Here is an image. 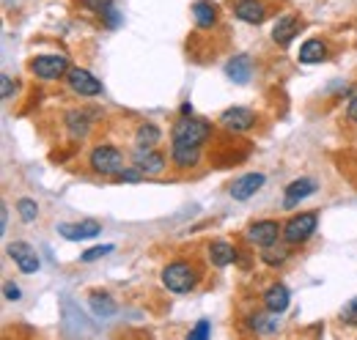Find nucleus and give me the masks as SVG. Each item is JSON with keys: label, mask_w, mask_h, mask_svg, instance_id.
<instances>
[{"label": "nucleus", "mask_w": 357, "mask_h": 340, "mask_svg": "<svg viewBox=\"0 0 357 340\" xmlns=\"http://www.w3.org/2000/svg\"><path fill=\"white\" fill-rule=\"evenodd\" d=\"M212 124L206 118H198V116H181L176 124L171 127V137H181V140H190V143H209L212 140Z\"/></svg>", "instance_id": "39448f33"}, {"label": "nucleus", "mask_w": 357, "mask_h": 340, "mask_svg": "<svg viewBox=\"0 0 357 340\" xmlns=\"http://www.w3.org/2000/svg\"><path fill=\"white\" fill-rule=\"evenodd\" d=\"M3 297L8 299V302H17V299H20V288H17L14 283H6V286H3Z\"/></svg>", "instance_id": "72a5a7b5"}, {"label": "nucleus", "mask_w": 357, "mask_h": 340, "mask_svg": "<svg viewBox=\"0 0 357 340\" xmlns=\"http://www.w3.org/2000/svg\"><path fill=\"white\" fill-rule=\"evenodd\" d=\"M132 165L143 170L146 176H160V173H165V168H168V157L162 151H157L154 146L151 148L137 146L132 151Z\"/></svg>", "instance_id": "9b49d317"}, {"label": "nucleus", "mask_w": 357, "mask_h": 340, "mask_svg": "<svg viewBox=\"0 0 357 340\" xmlns=\"http://www.w3.org/2000/svg\"><path fill=\"white\" fill-rule=\"evenodd\" d=\"M201 157H204V146L190 143V140H181V137H171V162L178 170L198 168Z\"/></svg>", "instance_id": "6e6552de"}, {"label": "nucleus", "mask_w": 357, "mask_h": 340, "mask_svg": "<svg viewBox=\"0 0 357 340\" xmlns=\"http://www.w3.org/2000/svg\"><path fill=\"white\" fill-rule=\"evenodd\" d=\"M327 55H330V47H327V42H321V39H308V42L300 47V63H305V66L327 61Z\"/></svg>", "instance_id": "412c9836"}, {"label": "nucleus", "mask_w": 357, "mask_h": 340, "mask_svg": "<svg viewBox=\"0 0 357 340\" xmlns=\"http://www.w3.org/2000/svg\"><path fill=\"white\" fill-rule=\"evenodd\" d=\"M11 93H14L11 77H8V75H3V77H0V96H3V99H11Z\"/></svg>", "instance_id": "473e14b6"}, {"label": "nucleus", "mask_w": 357, "mask_h": 340, "mask_svg": "<svg viewBox=\"0 0 357 340\" xmlns=\"http://www.w3.org/2000/svg\"><path fill=\"white\" fill-rule=\"evenodd\" d=\"M0 219H3V225H0V231L6 233V225H8V206L3 203V209H0Z\"/></svg>", "instance_id": "c9c22d12"}, {"label": "nucleus", "mask_w": 357, "mask_h": 340, "mask_svg": "<svg viewBox=\"0 0 357 340\" xmlns=\"http://www.w3.org/2000/svg\"><path fill=\"white\" fill-rule=\"evenodd\" d=\"M58 233L66 239V242H86L102 233V222L96 219H83V222H61L58 225Z\"/></svg>", "instance_id": "2eb2a0df"}, {"label": "nucleus", "mask_w": 357, "mask_h": 340, "mask_svg": "<svg viewBox=\"0 0 357 340\" xmlns=\"http://www.w3.org/2000/svg\"><path fill=\"white\" fill-rule=\"evenodd\" d=\"M66 85H69L77 96H86V99L102 93V83L91 75L89 69H80V66H72V69H69V75H66Z\"/></svg>", "instance_id": "ddd939ff"}, {"label": "nucleus", "mask_w": 357, "mask_h": 340, "mask_svg": "<svg viewBox=\"0 0 357 340\" xmlns=\"http://www.w3.org/2000/svg\"><path fill=\"white\" fill-rule=\"evenodd\" d=\"M280 233H283V222H278V219H256L245 228V239L256 247H269V245L280 242Z\"/></svg>", "instance_id": "0eeeda50"}, {"label": "nucleus", "mask_w": 357, "mask_h": 340, "mask_svg": "<svg viewBox=\"0 0 357 340\" xmlns=\"http://www.w3.org/2000/svg\"><path fill=\"white\" fill-rule=\"evenodd\" d=\"M143 178H146V173H143L140 168H135V165L132 168H124L121 173L113 176L116 184H135V181H143Z\"/></svg>", "instance_id": "cd10ccee"}, {"label": "nucleus", "mask_w": 357, "mask_h": 340, "mask_svg": "<svg viewBox=\"0 0 357 340\" xmlns=\"http://www.w3.org/2000/svg\"><path fill=\"white\" fill-rule=\"evenodd\" d=\"M6 255L17 263V269H20L22 275H33V272H39V266H42L39 253H36L28 242H11V245L6 247Z\"/></svg>", "instance_id": "f8f14e48"}, {"label": "nucleus", "mask_w": 357, "mask_h": 340, "mask_svg": "<svg viewBox=\"0 0 357 340\" xmlns=\"http://www.w3.org/2000/svg\"><path fill=\"white\" fill-rule=\"evenodd\" d=\"M347 118L352 121V124H357V93L349 99V107H347Z\"/></svg>", "instance_id": "f704fd0d"}, {"label": "nucleus", "mask_w": 357, "mask_h": 340, "mask_svg": "<svg viewBox=\"0 0 357 340\" xmlns=\"http://www.w3.org/2000/svg\"><path fill=\"white\" fill-rule=\"evenodd\" d=\"M218 124L225 132H231V134H245V132H250V129L259 124V113L250 110V107H228V110L220 113Z\"/></svg>", "instance_id": "423d86ee"}, {"label": "nucleus", "mask_w": 357, "mask_h": 340, "mask_svg": "<svg viewBox=\"0 0 357 340\" xmlns=\"http://www.w3.org/2000/svg\"><path fill=\"white\" fill-rule=\"evenodd\" d=\"M116 247L113 245H102V247H91V250H86V253L80 255V261L83 263H91V261H99V258H105L107 253H113Z\"/></svg>", "instance_id": "c756f323"}, {"label": "nucleus", "mask_w": 357, "mask_h": 340, "mask_svg": "<svg viewBox=\"0 0 357 340\" xmlns=\"http://www.w3.org/2000/svg\"><path fill=\"white\" fill-rule=\"evenodd\" d=\"M231 14L245 25H261L269 20V6L264 0H236L231 3Z\"/></svg>", "instance_id": "1a4fd4ad"}, {"label": "nucleus", "mask_w": 357, "mask_h": 340, "mask_svg": "<svg viewBox=\"0 0 357 340\" xmlns=\"http://www.w3.org/2000/svg\"><path fill=\"white\" fill-rule=\"evenodd\" d=\"M236 255H239V250L231 242H225V239H215V242L206 245V261L212 266H218V269H225L228 263H234Z\"/></svg>", "instance_id": "6ab92c4d"}, {"label": "nucleus", "mask_w": 357, "mask_h": 340, "mask_svg": "<svg viewBox=\"0 0 357 340\" xmlns=\"http://www.w3.org/2000/svg\"><path fill=\"white\" fill-rule=\"evenodd\" d=\"M89 168L102 178H113L124 170V154L113 143H96L89 154Z\"/></svg>", "instance_id": "7ed1b4c3"}, {"label": "nucleus", "mask_w": 357, "mask_h": 340, "mask_svg": "<svg viewBox=\"0 0 357 340\" xmlns=\"http://www.w3.org/2000/svg\"><path fill=\"white\" fill-rule=\"evenodd\" d=\"M160 280L171 294H190V291H195L201 286L204 266L195 258H174V261H168L162 266Z\"/></svg>", "instance_id": "f257e3e1"}, {"label": "nucleus", "mask_w": 357, "mask_h": 340, "mask_svg": "<svg viewBox=\"0 0 357 340\" xmlns=\"http://www.w3.org/2000/svg\"><path fill=\"white\" fill-rule=\"evenodd\" d=\"M225 75L234 80V83H248L250 75H253V63L248 55H234L228 63H225Z\"/></svg>", "instance_id": "4be33fe9"}, {"label": "nucleus", "mask_w": 357, "mask_h": 340, "mask_svg": "<svg viewBox=\"0 0 357 340\" xmlns=\"http://www.w3.org/2000/svg\"><path fill=\"white\" fill-rule=\"evenodd\" d=\"M17 214H20L22 222H33L39 217V203L33 198H20L17 201Z\"/></svg>", "instance_id": "bb28decb"}, {"label": "nucleus", "mask_w": 357, "mask_h": 340, "mask_svg": "<svg viewBox=\"0 0 357 340\" xmlns=\"http://www.w3.org/2000/svg\"><path fill=\"white\" fill-rule=\"evenodd\" d=\"M63 127H66V134H69V140H86L91 132V118L89 113H83V110H69L66 113V118H63Z\"/></svg>", "instance_id": "aec40b11"}, {"label": "nucleus", "mask_w": 357, "mask_h": 340, "mask_svg": "<svg viewBox=\"0 0 357 340\" xmlns=\"http://www.w3.org/2000/svg\"><path fill=\"white\" fill-rule=\"evenodd\" d=\"M80 6L93 11V14H105L107 8H113V0H80Z\"/></svg>", "instance_id": "7c9ffc66"}, {"label": "nucleus", "mask_w": 357, "mask_h": 340, "mask_svg": "<svg viewBox=\"0 0 357 340\" xmlns=\"http://www.w3.org/2000/svg\"><path fill=\"white\" fill-rule=\"evenodd\" d=\"M259 258H261L264 266H283V263L291 258V250H289L286 242H283V245L275 242V245H269V247H261V255H259Z\"/></svg>", "instance_id": "5701e85b"}, {"label": "nucleus", "mask_w": 357, "mask_h": 340, "mask_svg": "<svg viewBox=\"0 0 357 340\" xmlns=\"http://www.w3.org/2000/svg\"><path fill=\"white\" fill-rule=\"evenodd\" d=\"M91 307H93V313L96 316H102V318H107V316H113L116 310H119V304L113 302V297L110 294H99V291H93L89 297Z\"/></svg>", "instance_id": "393cba45"}, {"label": "nucleus", "mask_w": 357, "mask_h": 340, "mask_svg": "<svg viewBox=\"0 0 357 340\" xmlns=\"http://www.w3.org/2000/svg\"><path fill=\"white\" fill-rule=\"evenodd\" d=\"M316 228H319V214L316 212L294 214V217H289L283 222L280 242H286L289 247H303V245H308L313 236H316Z\"/></svg>", "instance_id": "f03ea898"}, {"label": "nucleus", "mask_w": 357, "mask_h": 340, "mask_svg": "<svg viewBox=\"0 0 357 340\" xmlns=\"http://www.w3.org/2000/svg\"><path fill=\"white\" fill-rule=\"evenodd\" d=\"M261 304H264V310L275 313V316H280V313L289 310L291 294H289V288H286L283 283H272V286L264 288V294H261Z\"/></svg>", "instance_id": "f3484780"}, {"label": "nucleus", "mask_w": 357, "mask_h": 340, "mask_svg": "<svg viewBox=\"0 0 357 340\" xmlns=\"http://www.w3.org/2000/svg\"><path fill=\"white\" fill-rule=\"evenodd\" d=\"M264 181H267L264 173H245V176H239V178L231 181L228 195H231L234 201H250V198L264 187Z\"/></svg>", "instance_id": "4468645a"}, {"label": "nucleus", "mask_w": 357, "mask_h": 340, "mask_svg": "<svg viewBox=\"0 0 357 340\" xmlns=\"http://www.w3.org/2000/svg\"><path fill=\"white\" fill-rule=\"evenodd\" d=\"M181 116H192V105H190V102L181 105Z\"/></svg>", "instance_id": "e433bc0d"}, {"label": "nucleus", "mask_w": 357, "mask_h": 340, "mask_svg": "<svg viewBox=\"0 0 357 340\" xmlns=\"http://www.w3.org/2000/svg\"><path fill=\"white\" fill-rule=\"evenodd\" d=\"M275 318V313H269L267 310V316L264 313H253L250 318H248V327L253 330V332H272L275 327H278V321H272Z\"/></svg>", "instance_id": "a878e982"}, {"label": "nucleus", "mask_w": 357, "mask_h": 340, "mask_svg": "<svg viewBox=\"0 0 357 340\" xmlns=\"http://www.w3.org/2000/svg\"><path fill=\"white\" fill-rule=\"evenodd\" d=\"M190 14H192V22H195L198 31H212L220 22V8L212 0H195L190 6Z\"/></svg>", "instance_id": "dca6fc26"}, {"label": "nucleus", "mask_w": 357, "mask_h": 340, "mask_svg": "<svg viewBox=\"0 0 357 340\" xmlns=\"http://www.w3.org/2000/svg\"><path fill=\"white\" fill-rule=\"evenodd\" d=\"M341 324H347V327H357V297L349 299V302L344 304V310H341Z\"/></svg>", "instance_id": "c85d7f7f"}, {"label": "nucleus", "mask_w": 357, "mask_h": 340, "mask_svg": "<svg viewBox=\"0 0 357 340\" xmlns=\"http://www.w3.org/2000/svg\"><path fill=\"white\" fill-rule=\"evenodd\" d=\"M69 58L66 55H61V52H52V55H36V58H31L28 61V72L33 75V77H39V80H47V83H52V80H61V77H66L69 75Z\"/></svg>", "instance_id": "20e7f679"}, {"label": "nucleus", "mask_w": 357, "mask_h": 340, "mask_svg": "<svg viewBox=\"0 0 357 340\" xmlns=\"http://www.w3.org/2000/svg\"><path fill=\"white\" fill-rule=\"evenodd\" d=\"M190 340H204L209 338V321L206 318H201L198 324H195V330H190V335H187Z\"/></svg>", "instance_id": "2f4dec72"}, {"label": "nucleus", "mask_w": 357, "mask_h": 340, "mask_svg": "<svg viewBox=\"0 0 357 340\" xmlns=\"http://www.w3.org/2000/svg\"><path fill=\"white\" fill-rule=\"evenodd\" d=\"M300 31H303V20L297 14H280L272 22V33L269 36H272V42L278 44V47H289L300 36Z\"/></svg>", "instance_id": "9d476101"}, {"label": "nucleus", "mask_w": 357, "mask_h": 340, "mask_svg": "<svg viewBox=\"0 0 357 340\" xmlns=\"http://www.w3.org/2000/svg\"><path fill=\"white\" fill-rule=\"evenodd\" d=\"M162 140V129L157 127V124H137L135 129V146H143V148H151V146H157Z\"/></svg>", "instance_id": "b1692460"}, {"label": "nucleus", "mask_w": 357, "mask_h": 340, "mask_svg": "<svg viewBox=\"0 0 357 340\" xmlns=\"http://www.w3.org/2000/svg\"><path fill=\"white\" fill-rule=\"evenodd\" d=\"M316 181L313 178H294L286 190H283V206L286 209H294V206H300V201H305V198H311L313 192H316Z\"/></svg>", "instance_id": "a211bd4d"}]
</instances>
